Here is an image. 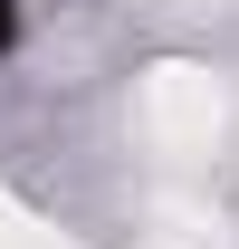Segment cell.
<instances>
[{"mask_svg": "<svg viewBox=\"0 0 239 249\" xmlns=\"http://www.w3.org/2000/svg\"><path fill=\"white\" fill-rule=\"evenodd\" d=\"M134 115H144V134L163 144V154H210L220 124H230V96H220L210 67H153Z\"/></svg>", "mask_w": 239, "mask_h": 249, "instance_id": "6da1fadb", "label": "cell"}, {"mask_svg": "<svg viewBox=\"0 0 239 249\" xmlns=\"http://www.w3.org/2000/svg\"><path fill=\"white\" fill-rule=\"evenodd\" d=\"M134 249H230V230H220V211H201V201H163Z\"/></svg>", "mask_w": 239, "mask_h": 249, "instance_id": "7a4b0ae2", "label": "cell"}, {"mask_svg": "<svg viewBox=\"0 0 239 249\" xmlns=\"http://www.w3.org/2000/svg\"><path fill=\"white\" fill-rule=\"evenodd\" d=\"M0 249H58V230H38L29 211H10V201H0Z\"/></svg>", "mask_w": 239, "mask_h": 249, "instance_id": "3957f363", "label": "cell"}]
</instances>
